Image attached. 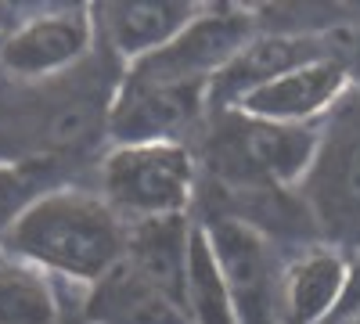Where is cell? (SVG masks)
Here are the masks:
<instances>
[{"mask_svg": "<svg viewBox=\"0 0 360 324\" xmlns=\"http://www.w3.org/2000/svg\"><path fill=\"white\" fill-rule=\"evenodd\" d=\"M90 15H94L90 8H54L25 18L8 33L4 47H0V62L22 79H47L69 72L94 47V18Z\"/></svg>", "mask_w": 360, "mask_h": 324, "instance_id": "cell-8", "label": "cell"}, {"mask_svg": "<svg viewBox=\"0 0 360 324\" xmlns=\"http://www.w3.org/2000/svg\"><path fill=\"white\" fill-rule=\"evenodd\" d=\"M37 195H40V191H37V176H33V173L0 166V234L11 227V220H15Z\"/></svg>", "mask_w": 360, "mask_h": 324, "instance_id": "cell-17", "label": "cell"}, {"mask_svg": "<svg viewBox=\"0 0 360 324\" xmlns=\"http://www.w3.org/2000/svg\"><path fill=\"white\" fill-rule=\"evenodd\" d=\"M317 123L314 127H281L231 112L227 127L213 141V159L238 181L295 188L314 159Z\"/></svg>", "mask_w": 360, "mask_h": 324, "instance_id": "cell-6", "label": "cell"}, {"mask_svg": "<svg viewBox=\"0 0 360 324\" xmlns=\"http://www.w3.org/2000/svg\"><path fill=\"white\" fill-rule=\"evenodd\" d=\"M349 86H353L349 69L339 58L328 54L321 62H310L303 69H292L278 79L256 86L231 112L249 115V119H263V123H281V127H314L332 112V105Z\"/></svg>", "mask_w": 360, "mask_h": 324, "instance_id": "cell-9", "label": "cell"}, {"mask_svg": "<svg viewBox=\"0 0 360 324\" xmlns=\"http://www.w3.org/2000/svg\"><path fill=\"white\" fill-rule=\"evenodd\" d=\"M256 37V22L238 8H202L180 33L141 58L127 72L152 83H202L209 86L227 62Z\"/></svg>", "mask_w": 360, "mask_h": 324, "instance_id": "cell-5", "label": "cell"}, {"mask_svg": "<svg viewBox=\"0 0 360 324\" xmlns=\"http://www.w3.org/2000/svg\"><path fill=\"white\" fill-rule=\"evenodd\" d=\"M238 324H278L281 278L288 263L266 231L242 216H213L202 223Z\"/></svg>", "mask_w": 360, "mask_h": 324, "instance_id": "cell-4", "label": "cell"}, {"mask_svg": "<svg viewBox=\"0 0 360 324\" xmlns=\"http://www.w3.org/2000/svg\"><path fill=\"white\" fill-rule=\"evenodd\" d=\"M86 324H191L166 292L141 278L127 259L86 288L83 299Z\"/></svg>", "mask_w": 360, "mask_h": 324, "instance_id": "cell-13", "label": "cell"}, {"mask_svg": "<svg viewBox=\"0 0 360 324\" xmlns=\"http://www.w3.org/2000/svg\"><path fill=\"white\" fill-rule=\"evenodd\" d=\"M195 223L188 216H162V220H141L127 223V263L148 278L159 292L184 310L188 292V252H191Z\"/></svg>", "mask_w": 360, "mask_h": 324, "instance_id": "cell-14", "label": "cell"}, {"mask_svg": "<svg viewBox=\"0 0 360 324\" xmlns=\"http://www.w3.org/2000/svg\"><path fill=\"white\" fill-rule=\"evenodd\" d=\"M58 313L51 278L0 252V324H58Z\"/></svg>", "mask_w": 360, "mask_h": 324, "instance_id": "cell-15", "label": "cell"}, {"mask_svg": "<svg viewBox=\"0 0 360 324\" xmlns=\"http://www.w3.org/2000/svg\"><path fill=\"white\" fill-rule=\"evenodd\" d=\"M353 281V263L332 245L295 256L281 278L278 324H332Z\"/></svg>", "mask_w": 360, "mask_h": 324, "instance_id": "cell-10", "label": "cell"}, {"mask_svg": "<svg viewBox=\"0 0 360 324\" xmlns=\"http://www.w3.org/2000/svg\"><path fill=\"white\" fill-rule=\"evenodd\" d=\"M321 58H328V47H324V37H317V33H303V37L263 33V37H252L227 62V69L209 83V105L234 108L245 94H252L256 86L278 79L292 69H303L310 62H321Z\"/></svg>", "mask_w": 360, "mask_h": 324, "instance_id": "cell-11", "label": "cell"}, {"mask_svg": "<svg viewBox=\"0 0 360 324\" xmlns=\"http://www.w3.org/2000/svg\"><path fill=\"white\" fill-rule=\"evenodd\" d=\"M202 105H209L202 83H152L127 72L115 86L108 130L115 144H169L202 115Z\"/></svg>", "mask_w": 360, "mask_h": 324, "instance_id": "cell-7", "label": "cell"}, {"mask_svg": "<svg viewBox=\"0 0 360 324\" xmlns=\"http://www.w3.org/2000/svg\"><path fill=\"white\" fill-rule=\"evenodd\" d=\"M195 191V162L180 141L115 144L101 169V198L123 223L184 216Z\"/></svg>", "mask_w": 360, "mask_h": 324, "instance_id": "cell-3", "label": "cell"}, {"mask_svg": "<svg viewBox=\"0 0 360 324\" xmlns=\"http://www.w3.org/2000/svg\"><path fill=\"white\" fill-rule=\"evenodd\" d=\"M8 252L47 278L90 288L127 256V223L101 195L86 191H40L0 234Z\"/></svg>", "mask_w": 360, "mask_h": 324, "instance_id": "cell-1", "label": "cell"}, {"mask_svg": "<svg viewBox=\"0 0 360 324\" xmlns=\"http://www.w3.org/2000/svg\"><path fill=\"white\" fill-rule=\"evenodd\" d=\"M198 11L202 4H188V0H115L98 8V15H105L98 22L115 58H123L130 69L141 58L166 47Z\"/></svg>", "mask_w": 360, "mask_h": 324, "instance_id": "cell-12", "label": "cell"}, {"mask_svg": "<svg viewBox=\"0 0 360 324\" xmlns=\"http://www.w3.org/2000/svg\"><path fill=\"white\" fill-rule=\"evenodd\" d=\"M339 324H360V313H353V317H346V320H339Z\"/></svg>", "mask_w": 360, "mask_h": 324, "instance_id": "cell-18", "label": "cell"}, {"mask_svg": "<svg viewBox=\"0 0 360 324\" xmlns=\"http://www.w3.org/2000/svg\"><path fill=\"white\" fill-rule=\"evenodd\" d=\"M295 191L324 245L360 252V86H349L317 123V148Z\"/></svg>", "mask_w": 360, "mask_h": 324, "instance_id": "cell-2", "label": "cell"}, {"mask_svg": "<svg viewBox=\"0 0 360 324\" xmlns=\"http://www.w3.org/2000/svg\"><path fill=\"white\" fill-rule=\"evenodd\" d=\"M184 313L191 324H238L234 306L227 296V285L213 259V249L205 242L202 223H195L191 252H188V292H184Z\"/></svg>", "mask_w": 360, "mask_h": 324, "instance_id": "cell-16", "label": "cell"}]
</instances>
